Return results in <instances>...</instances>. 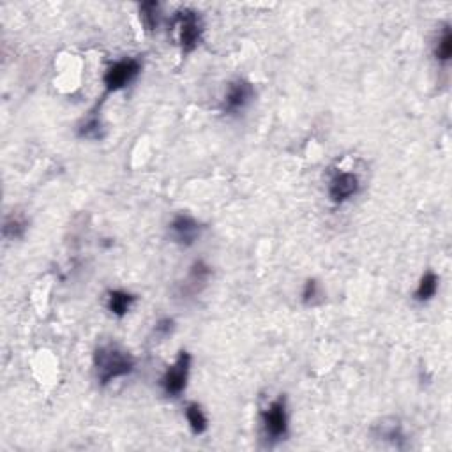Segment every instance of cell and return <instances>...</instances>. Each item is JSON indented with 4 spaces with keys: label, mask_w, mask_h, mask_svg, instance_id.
Listing matches in <instances>:
<instances>
[{
    "label": "cell",
    "mask_w": 452,
    "mask_h": 452,
    "mask_svg": "<svg viewBox=\"0 0 452 452\" xmlns=\"http://www.w3.org/2000/svg\"><path fill=\"white\" fill-rule=\"evenodd\" d=\"M134 368H137L134 357L127 350L120 348L119 344H101L94 352L95 378H98V382L103 387L131 375L134 371Z\"/></svg>",
    "instance_id": "cell-1"
},
{
    "label": "cell",
    "mask_w": 452,
    "mask_h": 452,
    "mask_svg": "<svg viewBox=\"0 0 452 452\" xmlns=\"http://www.w3.org/2000/svg\"><path fill=\"white\" fill-rule=\"evenodd\" d=\"M173 25L177 28V39L182 53H191L200 46L204 37V21L200 13L191 7H182L175 13Z\"/></svg>",
    "instance_id": "cell-2"
},
{
    "label": "cell",
    "mask_w": 452,
    "mask_h": 452,
    "mask_svg": "<svg viewBox=\"0 0 452 452\" xmlns=\"http://www.w3.org/2000/svg\"><path fill=\"white\" fill-rule=\"evenodd\" d=\"M191 354L186 350H180L177 355L175 362L168 366L165 375L161 376V389L165 396L179 398L186 390L187 380H190L191 371Z\"/></svg>",
    "instance_id": "cell-3"
},
{
    "label": "cell",
    "mask_w": 452,
    "mask_h": 452,
    "mask_svg": "<svg viewBox=\"0 0 452 452\" xmlns=\"http://www.w3.org/2000/svg\"><path fill=\"white\" fill-rule=\"evenodd\" d=\"M260 419H262V428L267 440H270V442L284 440V436L288 435L286 400H284L283 396L274 400L272 403L260 414Z\"/></svg>",
    "instance_id": "cell-4"
},
{
    "label": "cell",
    "mask_w": 452,
    "mask_h": 452,
    "mask_svg": "<svg viewBox=\"0 0 452 452\" xmlns=\"http://www.w3.org/2000/svg\"><path fill=\"white\" fill-rule=\"evenodd\" d=\"M140 71L141 62L138 59H133V57L112 64V66L106 69L105 76H103L106 94H112V92H119L122 91V88H126L127 85L133 83V81L137 80Z\"/></svg>",
    "instance_id": "cell-5"
},
{
    "label": "cell",
    "mask_w": 452,
    "mask_h": 452,
    "mask_svg": "<svg viewBox=\"0 0 452 452\" xmlns=\"http://www.w3.org/2000/svg\"><path fill=\"white\" fill-rule=\"evenodd\" d=\"M253 99H255V87H253L251 81L237 78L228 85L226 94L221 103V112L226 115H237V113L248 108Z\"/></svg>",
    "instance_id": "cell-6"
},
{
    "label": "cell",
    "mask_w": 452,
    "mask_h": 452,
    "mask_svg": "<svg viewBox=\"0 0 452 452\" xmlns=\"http://www.w3.org/2000/svg\"><path fill=\"white\" fill-rule=\"evenodd\" d=\"M204 226L190 214H177L170 223V237L182 248H191L202 237Z\"/></svg>",
    "instance_id": "cell-7"
},
{
    "label": "cell",
    "mask_w": 452,
    "mask_h": 452,
    "mask_svg": "<svg viewBox=\"0 0 452 452\" xmlns=\"http://www.w3.org/2000/svg\"><path fill=\"white\" fill-rule=\"evenodd\" d=\"M359 191H361V180L355 173L337 172L329 180V198L336 205L352 200Z\"/></svg>",
    "instance_id": "cell-8"
},
{
    "label": "cell",
    "mask_w": 452,
    "mask_h": 452,
    "mask_svg": "<svg viewBox=\"0 0 452 452\" xmlns=\"http://www.w3.org/2000/svg\"><path fill=\"white\" fill-rule=\"evenodd\" d=\"M211 267L204 262V260H198L191 265L190 274H187V279L182 283V291L180 295H197L207 286L209 279H211Z\"/></svg>",
    "instance_id": "cell-9"
},
{
    "label": "cell",
    "mask_w": 452,
    "mask_h": 452,
    "mask_svg": "<svg viewBox=\"0 0 452 452\" xmlns=\"http://www.w3.org/2000/svg\"><path fill=\"white\" fill-rule=\"evenodd\" d=\"M137 297L129 291H124V290H110L106 294V308L108 311L112 313L113 316L117 318H124V316L129 313L131 306L134 304Z\"/></svg>",
    "instance_id": "cell-10"
},
{
    "label": "cell",
    "mask_w": 452,
    "mask_h": 452,
    "mask_svg": "<svg viewBox=\"0 0 452 452\" xmlns=\"http://www.w3.org/2000/svg\"><path fill=\"white\" fill-rule=\"evenodd\" d=\"M28 230V219L25 218L20 212H13V214L7 216L4 219V226H2V235L9 241H20V238L25 237Z\"/></svg>",
    "instance_id": "cell-11"
},
{
    "label": "cell",
    "mask_w": 452,
    "mask_h": 452,
    "mask_svg": "<svg viewBox=\"0 0 452 452\" xmlns=\"http://www.w3.org/2000/svg\"><path fill=\"white\" fill-rule=\"evenodd\" d=\"M439 291V276H436L433 270L424 272V276L421 277L417 284V290H415L414 299L417 302H429Z\"/></svg>",
    "instance_id": "cell-12"
},
{
    "label": "cell",
    "mask_w": 452,
    "mask_h": 452,
    "mask_svg": "<svg viewBox=\"0 0 452 452\" xmlns=\"http://www.w3.org/2000/svg\"><path fill=\"white\" fill-rule=\"evenodd\" d=\"M186 419H187V424H190L191 431L195 435H204L209 428V419L205 415L204 408L202 405L198 403H190L186 407Z\"/></svg>",
    "instance_id": "cell-13"
},
{
    "label": "cell",
    "mask_w": 452,
    "mask_h": 452,
    "mask_svg": "<svg viewBox=\"0 0 452 452\" xmlns=\"http://www.w3.org/2000/svg\"><path fill=\"white\" fill-rule=\"evenodd\" d=\"M138 11H140V20L144 23L145 30H158L159 16H161V6H159V2H144L140 4Z\"/></svg>",
    "instance_id": "cell-14"
},
{
    "label": "cell",
    "mask_w": 452,
    "mask_h": 452,
    "mask_svg": "<svg viewBox=\"0 0 452 452\" xmlns=\"http://www.w3.org/2000/svg\"><path fill=\"white\" fill-rule=\"evenodd\" d=\"M433 53H435V59L439 60V62L447 64L451 60V57H452V32H451L449 25H446V27H444L442 34H440L439 39H436V45H435V50H433Z\"/></svg>",
    "instance_id": "cell-15"
},
{
    "label": "cell",
    "mask_w": 452,
    "mask_h": 452,
    "mask_svg": "<svg viewBox=\"0 0 452 452\" xmlns=\"http://www.w3.org/2000/svg\"><path fill=\"white\" fill-rule=\"evenodd\" d=\"M323 301V294L322 288H320V283L316 279H308L306 281L304 288H302V304L311 308V306L320 304Z\"/></svg>",
    "instance_id": "cell-16"
},
{
    "label": "cell",
    "mask_w": 452,
    "mask_h": 452,
    "mask_svg": "<svg viewBox=\"0 0 452 452\" xmlns=\"http://www.w3.org/2000/svg\"><path fill=\"white\" fill-rule=\"evenodd\" d=\"M78 134L81 138H88V140H99V138H103V126L98 117H91L83 126H80Z\"/></svg>",
    "instance_id": "cell-17"
},
{
    "label": "cell",
    "mask_w": 452,
    "mask_h": 452,
    "mask_svg": "<svg viewBox=\"0 0 452 452\" xmlns=\"http://www.w3.org/2000/svg\"><path fill=\"white\" fill-rule=\"evenodd\" d=\"M378 436H382V439H386V440H390V442H394V444H396L398 440L405 439L401 424L396 421H393V424H386V422H383V424L380 426Z\"/></svg>",
    "instance_id": "cell-18"
},
{
    "label": "cell",
    "mask_w": 452,
    "mask_h": 452,
    "mask_svg": "<svg viewBox=\"0 0 452 452\" xmlns=\"http://www.w3.org/2000/svg\"><path fill=\"white\" fill-rule=\"evenodd\" d=\"M173 329H175V322L172 318H163L156 323V334L161 337L170 336L173 332Z\"/></svg>",
    "instance_id": "cell-19"
}]
</instances>
